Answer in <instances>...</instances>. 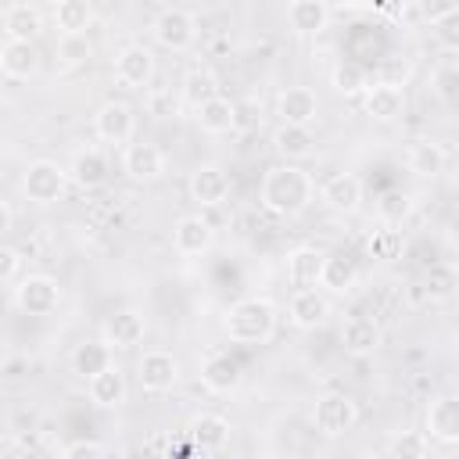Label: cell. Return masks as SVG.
I'll list each match as a JSON object with an SVG mask.
<instances>
[{"label": "cell", "mask_w": 459, "mask_h": 459, "mask_svg": "<svg viewBox=\"0 0 459 459\" xmlns=\"http://www.w3.org/2000/svg\"><path fill=\"white\" fill-rule=\"evenodd\" d=\"M122 172L133 183H154L165 172V151L158 143H129L122 147Z\"/></svg>", "instance_id": "obj_16"}, {"label": "cell", "mask_w": 459, "mask_h": 459, "mask_svg": "<svg viewBox=\"0 0 459 459\" xmlns=\"http://www.w3.org/2000/svg\"><path fill=\"white\" fill-rule=\"evenodd\" d=\"M448 240H452V244L459 247V215H455V219L448 222Z\"/></svg>", "instance_id": "obj_48"}, {"label": "cell", "mask_w": 459, "mask_h": 459, "mask_svg": "<svg viewBox=\"0 0 459 459\" xmlns=\"http://www.w3.org/2000/svg\"><path fill=\"white\" fill-rule=\"evenodd\" d=\"M430 36L445 54H459V4H445V11L430 22Z\"/></svg>", "instance_id": "obj_36"}, {"label": "cell", "mask_w": 459, "mask_h": 459, "mask_svg": "<svg viewBox=\"0 0 459 459\" xmlns=\"http://www.w3.org/2000/svg\"><path fill=\"white\" fill-rule=\"evenodd\" d=\"M455 287H459V269H452V265H445V262L430 265L427 276H423V294H427L430 301H445V298H452Z\"/></svg>", "instance_id": "obj_38"}, {"label": "cell", "mask_w": 459, "mask_h": 459, "mask_svg": "<svg viewBox=\"0 0 459 459\" xmlns=\"http://www.w3.org/2000/svg\"><path fill=\"white\" fill-rule=\"evenodd\" d=\"M330 86H333L341 97H366V90H369L373 82H369L366 65L341 57V61L333 65V72H330Z\"/></svg>", "instance_id": "obj_33"}, {"label": "cell", "mask_w": 459, "mask_h": 459, "mask_svg": "<svg viewBox=\"0 0 459 459\" xmlns=\"http://www.w3.org/2000/svg\"><path fill=\"white\" fill-rule=\"evenodd\" d=\"M276 326H280V312H276V305L269 298H240L222 316L226 337L233 344H247V348L269 344L273 333H276Z\"/></svg>", "instance_id": "obj_2"}, {"label": "cell", "mask_w": 459, "mask_h": 459, "mask_svg": "<svg viewBox=\"0 0 459 459\" xmlns=\"http://www.w3.org/2000/svg\"><path fill=\"white\" fill-rule=\"evenodd\" d=\"M427 434L445 445H459V398H434L427 409Z\"/></svg>", "instance_id": "obj_25"}, {"label": "cell", "mask_w": 459, "mask_h": 459, "mask_svg": "<svg viewBox=\"0 0 459 459\" xmlns=\"http://www.w3.org/2000/svg\"><path fill=\"white\" fill-rule=\"evenodd\" d=\"M333 18V7L323 0H290L287 4V25L298 36H319Z\"/></svg>", "instance_id": "obj_21"}, {"label": "cell", "mask_w": 459, "mask_h": 459, "mask_svg": "<svg viewBox=\"0 0 459 459\" xmlns=\"http://www.w3.org/2000/svg\"><path fill=\"white\" fill-rule=\"evenodd\" d=\"M366 255H369L373 262H394V258L402 255V230H394V226L373 230V233L366 237Z\"/></svg>", "instance_id": "obj_37"}, {"label": "cell", "mask_w": 459, "mask_h": 459, "mask_svg": "<svg viewBox=\"0 0 459 459\" xmlns=\"http://www.w3.org/2000/svg\"><path fill=\"white\" fill-rule=\"evenodd\" d=\"M186 190L201 208H219L230 197V172L222 165H197L190 172Z\"/></svg>", "instance_id": "obj_12"}, {"label": "cell", "mask_w": 459, "mask_h": 459, "mask_svg": "<svg viewBox=\"0 0 459 459\" xmlns=\"http://www.w3.org/2000/svg\"><path fill=\"white\" fill-rule=\"evenodd\" d=\"M319 201H323L330 212H337V215H355V212L362 208V201H366L362 179H359L355 172H337V176H330V179L323 183Z\"/></svg>", "instance_id": "obj_11"}, {"label": "cell", "mask_w": 459, "mask_h": 459, "mask_svg": "<svg viewBox=\"0 0 459 459\" xmlns=\"http://www.w3.org/2000/svg\"><path fill=\"white\" fill-rule=\"evenodd\" d=\"M312 423L323 437H344L355 423H359V405L351 394L344 391H326L316 398V409H312Z\"/></svg>", "instance_id": "obj_5"}, {"label": "cell", "mask_w": 459, "mask_h": 459, "mask_svg": "<svg viewBox=\"0 0 459 459\" xmlns=\"http://www.w3.org/2000/svg\"><path fill=\"white\" fill-rule=\"evenodd\" d=\"M341 344L348 355L355 359H366L380 348V326L369 319V316H348L341 323Z\"/></svg>", "instance_id": "obj_22"}, {"label": "cell", "mask_w": 459, "mask_h": 459, "mask_svg": "<svg viewBox=\"0 0 459 459\" xmlns=\"http://www.w3.org/2000/svg\"><path fill=\"white\" fill-rule=\"evenodd\" d=\"M11 301L18 312L25 316H50L57 305H61V287L54 276H43V273H29L22 276L14 287H11Z\"/></svg>", "instance_id": "obj_6"}, {"label": "cell", "mask_w": 459, "mask_h": 459, "mask_svg": "<svg viewBox=\"0 0 459 459\" xmlns=\"http://www.w3.org/2000/svg\"><path fill=\"white\" fill-rule=\"evenodd\" d=\"M0 72L7 79H29L39 72V50L36 43H14V39H4L0 47Z\"/></svg>", "instance_id": "obj_29"}, {"label": "cell", "mask_w": 459, "mask_h": 459, "mask_svg": "<svg viewBox=\"0 0 459 459\" xmlns=\"http://www.w3.org/2000/svg\"><path fill=\"white\" fill-rule=\"evenodd\" d=\"M11 222H14V215H11V204L4 201V204H0V230L7 233V230H11Z\"/></svg>", "instance_id": "obj_47"}, {"label": "cell", "mask_w": 459, "mask_h": 459, "mask_svg": "<svg viewBox=\"0 0 459 459\" xmlns=\"http://www.w3.org/2000/svg\"><path fill=\"white\" fill-rule=\"evenodd\" d=\"M136 380H140L143 394H165L179 380V359L172 351H165V348H151L136 362Z\"/></svg>", "instance_id": "obj_7"}, {"label": "cell", "mask_w": 459, "mask_h": 459, "mask_svg": "<svg viewBox=\"0 0 459 459\" xmlns=\"http://www.w3.org/2000/svg\"><path fill=\"white\" fill-rule=\"evenodd\" d=\"M391 459H427V430H402L391 437Z\"/></svg>", "instance_id": "obj_39"}, {"label": "cell", "mask_w": 459, "mask_h": 459, "mask_svg": "<svg viewBox=\"0 0 459 459\" xmlns=\"http://www.w3.org/2000/svg\"><path fill=\"white\" fill-rule=\"evenodd\" d=\"M359 283V269L348 255H326V265H323V283L330 294H351Z\"/></svg>", "instance_id": "obj_34"}, {"label": "cell", "mask_w": 459, "mask_h": 459, "mask_svg": "<svg viewBox=\"0 0 459 459\" xmlns=\"http://www.w3.org/2000/svg\"><path fill=\"white\" fill-rule=\"evenodd\" d=\"M380 219L387 222V226H394V222H402L405 219V212H409V197L402 194V190H391V194H384L380 197Z\"/></svg>", "instance_id": "obj_42"}, {"label": "cell", "mask_w": 459, "mask_h": 459, "mask_svg": "<svg viewBox=\"0 0 459 459\" xmlns=\"http://www.w3.org/2000/svg\"><path fill=\"white\" fill-rule=\"evenodd\" d=\"M0 25H4V36L14 39V43H36V36L43 32V11L36 4H7L0 11Z\"/></svg>", "instance_id": "obj_18"}, {"label": "cell", "mask_w": 459, "mask_h": 459, "mask_svg": "<svg viewBox=\"0 0 459 459\" xmlns=\"http://www.w3.org/2000/svg\"><path fill=\"white\" fill-rule=\"evenodd\" d=\"M273 151H276L287 165H294V161L312 158L316 136H312V129H301V126H280V129L273 133Z\"/></svg>", "instance_id": "obj_30"}, {"label": "cell", "mask_w": 459, "mask_h": 459, "mask_svg": "<svg viewBox=\"0 0 459 459\" xmlns=\"http://www.w3.org/2000/svg\"><path fill=\"white\" fill-rule=\"evenodd\" d=\"M427 459H448V455H427Z\"/></svg>", "instance_id": "obj_49"}, {"label": "cell", "mask_w": 459, "mask_h": 459, "mask_svg": "<svg viewBox=\"0 0 459 459\" xmlns=\"http://www.w3.org/2000/svg\"><path fill=\"white\" fill-rule=\"evenodd\" d=\"M445 161H448V154H445V147H441L437 140H416V143L405 151L409 172H416V176H423V179L441 176V172H445Z\"/></svg>", "instance_id": "obj_31"}, {"label": "cell", "mask_w": 459, "mask_h": 459, "mask_svg": "<svg viewBox=\"0 0 459 459\" xmlns=\"http://www.w3.org/2000/svg\"><path fill=\"white\" fill-rule=\"evenodd\" d=\"M287 319L298 330H316L330 319V298L319 290H294V298L287 305Z\"/></svg>", "instance_id": "obj_20"}, {"label": "cell", "mask_w": 459, "mask_h": 459, "mask_svg": "<svg viewBox=\"0 0 459 459\" xmlns=\"http://www.w3.org/2000/svg\"><path fill=\"white\" fill-rule=\"evenodd\" d=\"M258 201H262V208L269 215L294 219L316 201V183L301 165H287L283 161V165L265 169L262 186H258Z\"/></svg>", "instance_id": "obj_1"}, {"label": "cell", "mask_w": 459, "mask_h": 459, "mask_svg": "<svg viewBox=\"0 0 459 459\" xmlns=\"http://www.w3.org/2000/svg\"><path fill=\"white\" fill-rule=\"evenodd\" d=\"M86 394L97 409H122L126 398H129V384H126V373L118 366L97 373L93 380H86Z\"/></svg>", "instance_id": "obj_23"}, {"label": "cell", "mask_w": 459, "mask_h": 459, "mask_svg": "<svg viewBox=\"0 0 459 459\" xmlns=\"http://www.w3.org/2000/svg\"><path fill=\"white\" fill-rule=\"evenodd\" d=\"M115 79L126 90H147L154 79V50L143 43H126L115 54Z\"/></svg>", "instance_id": "obj_9"}, {"label": "cell", "mask_w": 459, "mask_h": 459, "mask_svg": "<svg viewBox=\"0 0 459 459\" xmlns=\"http://www.w3.org/2000/svg\"><path fill=\"white\" fill-rule=\"evenodd\" d=\"M143 330H147V323H143V316L140 312H133V308H118V312H111L108 319H104V326H100V341L115 351H126V348H136L140 341H143Z\"/></svg>", "instance_id": "obj_17"}, {"label": "cell", "mask_w": 459, "mask_h": 459, "mask_svg": "<svg viewBox=\"0 0 459 459\" xmlns=\"http://www.w3.org/2000/svg\"><path fill=\"white\" fill-rule=\"evenodd\" d=\"M68 183H72L68 169H61V165L50 161V158H36V161H29V169L22 172V194H25V201L43 204V208L54 204V201H61L65 190H68Z\"/></svg>", "instance_id": "obj_3"}, {"label": "cell", "mask_w": 459, "mask_h": 459, "mask_svg": "<svg viewBox=\"0 0 459 459\" xmlns=\"http://www.w3.org/2000/svg\"><path fill=\"white\" fill-rule=\"evenodd\" d=\"M362 111L373 118V122H398L405 115V90L398 82H373L362 97Z\"/></svg>", "instance_id": "obj_15"}, {"label": "cell", "mask_w": 459, "mask_h": 459, "mask_svg": "<svg viewBox=\"0 0 459 459\" xmlns=\"http://www.w3.org/2000/svg\"><path fill=\"white\" fill-rule=\"evenodd\" d=\"M151 36H154L158 47H165L172 54H183L197 43V18L186 7H161L151 22Z\"/></svg>", "instance_id": "obj_4"}, {"label": "cell", "mask_w": 459, "mask_h": 459, "mask_svg": "<svg viewBox=\"0 0 459 459\" xmlns=\"http://www.w3.org/2000/svg\"><path fill=\"white\" fill-rule=\"evenodd\" d=\"M61 459H108V452H104V445H97V441H72V445L61 452Z\"/></svg>", "instance_id": "obj_45"}, {"label": "cell", "mask_w": 459, "mask_h": 459, "mask_svg": "<svg viewBox=\"0 0 459 459\" xmlns=\"http://www.w3.org/2000/svg\"><path fill=\"white\" fill-rule=\"evenodd\" d=\"M255 459H265V455H255Z\"/></svg>", "instance_id": "obj_51"}, {"label": "cell", "mask_w": 459, "mask_h": 459, "mask_svg": "<svg viewBox=\"0 0 459 459\" xmlns=\"http://www.w3.org/2000/svg\"><path fill=\"white\" fill-rule=\"evenodd\" d=\"M18 273H22V255H18V247L4 244L0 247V280L4 283H18Z\"/></svg>", "instance_id": "obj_44"}, {"label": "cell", "mask_w": 459, "mask_h": 459, "mask_svg": "<svg viewBox=\"0 0 459 459\" xmlns=\"http://www.w3.org/2000/svg\"><path fill=\"white\" fill-rule=\"evenodd\" d=\"M179 97H183V104L201 108V104H208L212 97H219V82H215V75H212L208 68H190V72L183 75Z\"/></svg>", "instance_id": "obj_35"}, {"label": "cell", "mask_w": 459, "mask_h": 459, "mask_svg": "<svg viewBox=\"0 0 459 459\" xmlns=\"http://www.w3.org/2000/svg\"><path fill=\"white\" fill-rule=\"evenodd\" d=\"M194 118H197V126L208 133V136H222V133H233L237 129V100H230V97H212L208 104H201V108H194Z\"/></svg>", "instance_id": "obj_26"}, {"label": "cell", "mask_w": 459, "mask_h": 459, "mask_svg": "<svg viewBox=\"0 0 459 459\" xmlns=\"http://www.w3.org/2000/svg\"><path fill=\"white\" fill-rule=\"evenodd\" d=\"M212 244H215V230L204 215H183L172 226V247L183 258H201L204 251H212Z\"/></svg>", "instance_id": "obj_13"}, {"label": "cell", "mask_w": 459, "mask_h": 459, "mask_svg": "<svg viewBox=\"0 0 459 459\" xmlns=\"http://www.w3.org/2000/svg\"><path fill=\"white\" fill-rule=\"evenodd\" d=\"M54 54H57V61H61V65L75 68V65H86V61H90L93 43H90V36H57Z\"/></svg>", "instance_id": "obj_40"}, {"label": "cell", "mask_w": 459, "mask_h": 459, "mask_svg": "<svg viewBox=\"0 0 459 459\" xmlns=\"http://www.w3.org/2000/svg\"><path fill=\"white\" fill-rule=\"evenodd\" d=\"M190 441L201 452H219L230 441V420L222 412H197L190 420Z\"/></svg>", "instance_id": "obj_27"}, {"label": "cell", "mask_w": 459, "mask_h": 459, "mask_svg": "<svg viewBox=\"0 0 459 459\" xmlns=\"http://www.w3.org/2000/svg\"><path fill=\"white\" fill-rule=\"evenodd\" d=\"M108 172H111V165H108V154H104L100 147H82V151H75V158H72V165H68V176H72V183H75L79 190H97V186H104V183H108Z\"/></svg>", "instance_id": "obj_19"}, {"label": "cell", "mask_w": 459, "mask_h": 459, "mask_svg": "<svg viewBox=\"0 0 459 459\" xmlns=\"http://www.w3.org/2000/svg\"><path fill=\"white\" fill-rule=\"evenodd\" d=\"M93 133L97 140L104 143H122L129 147L133 133H136V115L126 100H104L97 111H93Z\"/></svg>", "instance_id": "obj_8"}, {"label": "cell", "mask_w": 459, "mask_h": 459, "mask_svg": "<svg viewBox=\"0 0 459 459\" xmlns=\"http://www.w3.org/2000/svg\"><path fill=\"white\" fill-rule=\"evenodd\" d=\"M276 115H280V126L312 129V122L319 118V97L308 86H287L276 97Z\"/></svg>", "instance_id": "obj_10"}, {"label": "cell", "mask_w": 459, "mask_h": 459, "mask_svg": "<svg viewBox=\"0 0 459 459\" xmlns=\"http://www.w3.org/2000/svg\"><path fill=\"white\" fill-rule=\"evenodd\" d=\"M201 384L212 391V394H230L240 387V362L226 351H215L204 359L201 366Z\"/></svg>", "instance_id": "obj_24"}, {"label": "cell", "mask_w": 459, "mask_h": 459, "mask_svg": "<svg viewBox=\"0 0 459 459\" xmlns=\"http://www.w3.org/2000/svg\"><path fill=\"white\" fill-rule=\"evenodd\" d=\"M455 351H459V333H455Z\"/></svg>", "instance_id": "obj_50"}, {"label": "cell", "mask_w": 459, "mask_h": 459, "mask_svg": "<svg viewBox=\"0 0 459 459\" xmlns=\"http://www.w3.org/2000/svg\"><path fill=\"white\" fill-rule=\"evenodd\" d=\"M323 265L326 255L316 244H298L294 251H287V280L298 290H316V283H323Z\"/></svg>", "instance_id": "obj_14"}, {"label": "cell", "mask_w": 459, "mask_h": 459, "mask_svg": "<svg viewBox=\"0 0 459 459\" xmlns=\"http://www.w3.org/2000/svg\"><path fill=\"white\" fill-rule=\"evenodd\" d=\"M147 108H151V115L165 118V115H172V111H176V100H172V93L154 90V93H151V100H147Z\"/></svg>", "instance_id": "obj_46"}, {"label": "cell", "mask_w": 459, "mask_h": 459, "mask_svg": "<svg viewBox=\"0 0 459 459\" xmlns=\"http://www.w3.org/2000/svg\"><path fill=\"white\" fill-rule=\"evenodd\" d=\"M111 348L104 341H82L72 348V373L82 377V380H93L97 373L111 369Z\"/></svg>", "instance_id": "obj_32"}, {"label": "cell", "mask_w": 459, "mask_h": 459, "mask_svg": "<svg viewBox=\"0 0 459 459\" xmlns=\"http://www.w3.org/2000/svg\"><path fill=\"white\" fill-rule=\"evenodd\" d=\"M50 18L61 29V36H86V29L93 25L97 11H93L90 0H57L50 7Z\"/></svg>", "instance_id": "obj_28"}, {"label": "cell", "mask_w": 459, "mask_h": 459, "mask_svg": "<svg viewBox=\"0 0 459 459\" xmlns=\"http://www.w3.org/2000/svg\"><path fill=\"white\" fill-rule=\"evenodd\" d=\"M258 126H262V104H258L255 97L237 100V129H233V133H251V129H258Z\"/></svg>", "instance_id": "obj_43"}, {"label": "cell", "mask_w": 459, "mask_h": 459, "mask_svg": "<svg viewBox=\"0 0 459 459\" xmlns=\"http://www.w3.org/2000/svg\"><path fill=\"white\" fill-rule=\"evenodd\" d=\"M430 86H434V93H437L441 100H455V97H459V65H441V68H434Z\"/></svg>", "instance_id": "obj_41"}]
</instances>
